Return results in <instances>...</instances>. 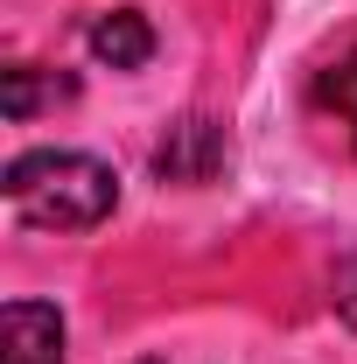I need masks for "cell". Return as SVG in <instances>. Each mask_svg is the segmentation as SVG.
Listing matches in <instances>:
<instances>
[{"instance_id":"obj_1","label":"cell","mask_w":357,"mask_h":364,"mask_svg":"<svg viewBox=\"0 0 357 364\" xmlns=\"http://www.w3.org/2000/svg\"><path fill=\"white\" fill-rule=\"evenodd\" d=\"M7 203L36 231H91L112 218L119 176L98 154H78V147H28V154L7 161Z\"/></svg>"},{"instance_id":"obj_2","label":"cell","mask_w":357,"mask_h":364,"mask_svg":"<svg viewBox=\"0 0 357 364\" xmlns=\"http://www.w3.org/2000/svg\"><path fill=\"white\" fill-rule=\"evenodd\" d=\"M0 364H63V316L49 301L0 309Z\"/></svg>"},{"instance_id":"obj_3","label":"cell","mask_w":357,"mask_h":364,"mask_svg":"<svg viewBox=\"0 0 357 364\" xmlns=\"http://www.w3.org/2000/svg\"><path fill=\"white\" fill-rule=\"evenodd\" d=\"M154 168L169 182H211L224 168V134L211 119H182V127H169V140L154 147Z\"/></svg>"},{"instance_id":"obj_4","label":"cell","mask_w":357,"mask_h":364,"mask_svg":"<svg viewBox=\"0 0 357 364\" xmlns=\"http://www.w3.org/2000/svg\"><path fill=\"white\" fill-rule=\"evenodd\" d=\"M85 43H91L98 63H112V70H140V63L154 56V28H147L140 7H105V14H91Z\"/></svg>"},{"instance_id":"obj_5","label":"cell","mask_w":357,"mask_h":364,"mask_svg":"<svg viewBox=\"0 0 357 364\" xmlns=\"http://www.w3.org/2000/svg\"><path fill=\"white\" fill-rule=\"evenodd\" d=\"M78 85L70 77H56L43 63H14V70H0V105H7V119H36L49 105H70Z\"/></svg>"},{"instance_id":"obj_6","label":"cell","mask_w":357,"mask_h":364,"mask_svg":"<svg viewBox=\"0 0 357 364\" xmlns=\"http://www.w3.org/2000/svg\"><path fill=\"white\" fill-rule=\"evenodd\" d=\"M315 98H322V112L343 119V134H351V147H357V49H351V56H336V63L322 70Z\"/></svg>"},{"instance_id":"obj_7","label":"cell","mask_w":357,"mask_h":364,"mask_svg":"<svg viewBox=\"0 0 357 364\" xmlns=\"http://www.w3.org/2000/svg\"><path fill=\"white\" fill-rule=\"evenodd\" d=\"M336 316L357 329V245L343 252V267H336Z\"/></svg>"}]
</instances>
